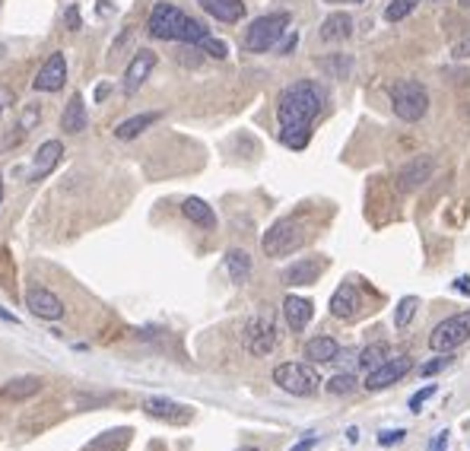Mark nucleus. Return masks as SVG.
I'll list each match as a JSON object with an SVG mask.
<instances>
[{"label":"nucleus","mask_w":470,"mask_h":451,"mask_svg":"<svg viewBox=\"0 0 470 451\" xmlns=\"http://www.w3.org/2000/svg\"><path fill=\"white\" fill-rule=\"evenodd\" d=\"M325 108V92L311 80H296L280 92L277 102V121H280V140L290 150H305L311 137V121Z\"/></svg>","instance_id":"f257e3e1"},{"label":"nucleus","mask_w":470,"mask_h":451,"mask_svg":"<svg viewBox=\"0 0 470 451\" xmlns=\"http://www.w3.org/2000/svg\"><path fill=\"white\" fill-rule=\"evenodd\" d=\"M391 356V350H387V343H369L366 350L359 353V366L366 368V372H372L375 366H381V362Z\"/></svg>","instance_id":"bb28decb"},{"label":"nucleus","mask_w":470,"mask_h":451,"mask_svg":"<svg viewBox=\"0 0 470 451\" xmlns=\"http://www.w3.org/2000/svg\"><path fill=\"white\" fill-rule=\"evenodd\" d=\"M451 362H455V356H448V353H439L432 362H426V366H420V375H426V378H429V375H439V372H445V368H448Z\"/></svg>","instance_id":"2f4dec72"},{"label":"nucleus","mask_w":470,"mask_h":451,"mask_svg":"<svg viewBox=\"0 0 470 451\" xmlns=\"http://www.w3.org/2000/svg\"><path fill=\"white\" fill-rule=\"evenodd\" d=\"M416 308H420V299H416V296H404L401 302H397V308H394V327H397V331H404V327L413 321Z\"/></svg>","instance_id":"cd10ccee"},{"label":"nucleus","mask_w":470,"mask_h":451,"mask_svg":"<svg viewBox=\"0 0 470 451\" xmlns=\"http://www.w3.org/2000/svg\"><path fill=\"white\" fill-rule=\"evenodd\" d=\"M45 388L42 375H20V378H10L3 388H0V397L3 401H26V397H35Z\"/></svg>","instance_id":"f3484780"},{"label":"nucleus","mask_w":470,"mask_h":451,"mask_svg":"<svg viewBox=\"0 0 470 451\" xmlns=\"http://www.w3.org/2000/svg\"><path fill=\"white\" fill-rule=\"evenodd\" d=\"M445 442H448V432H439V436L432 438V445H429V451H442Z\"/></svg>","instance_id":"4c0bfd02"},{"label":"nucleus","mask_w":470,"mask_h":451,"mask_svg":"<svg viewBox=\"0 0 470 451\" xmlns=\"http://www.w3.org/2000/svg\"><path fill=\"white\" fill-rule=\"evenodd\" d=\"M391 108L401 121H422L429 111V90L416 80H397L391 86Z\"/></svg>","instance_id":"20e7f679"},{"label":"nucleus","mask_w":470,"mask_h":451,"mask_svg":"<svg viewBox=\"0 0 470 451\" xmlns=\"http://www.w3.org/2000/svg\"><path fill=\"white\" fill-rule=\"evenodd\" d=\"M346 438H350V442H359V429H346Z\"/></svg>","instance_id":"a19ab883"},{"label":"nucleus","mask_w":470,"mask_h":451,"mask_svg":"<svg viewBox=\"0 0 470 451\" xmlns=\"http://www.w3.org/2000/svg\"><path fill=\"white\" fill-rule=\"evenodd\" d=\"M432 172H436V159L432 156H416L397 172V185H401V191H416L420 185H426L432 178Z\"/></svg>","instance_id":"ddd939ff"},{"label":"nucleus","mask_w":470,"mask_h":451,"mask_svg":"<svg viewBox=\"0 0 470 451\" xmlns=\"http://www.w3.org/2000/svg\"><path fill=\"white\" fill-rule=\"evenodd\" d=\"M292 48H296V32H292L290 38H286V42H283V48H280V55H290Z\"/></svg>","instance_id":"58836bf2"},{"label":"nucleus","mask_w":470,"mask_h":451,"mask_svg":"<svg viewBox=\"0 0 470 451\" xmlns=\"http://www.w3.org/2000/svg\"><path fill=\"white\" fill-rule=\"evenodd\" d=\"M273 385L292 397H315L321 388V378L311 362H280L273 368Z\"/></svg>","instance_id":"7ed1b4c3"},{"label":"nucleus","mask_w":470,"mask_h":451,"mask_svg":"<svg viewBox=\"0 0 470 451\" xmlns=\"http://www.w3.org/2000/svg\"><path fill=\"white\" fill-rule=\"evenodd\" d=\"M404 436H407L404 429H387V432H381V436H378V445H385V448H387V445H397V442H404Z\"/></svg>","instance_id":"72a5a7b5"},{"label":"nucleus","mask_w":470,"mask_h":451,"mask_svg":"<svg viewBox=\"0 0 470 451\" xmlns=\"http://www.w3.org/2000/svg\"><path fill=\"white\" fill-rule=\"evenodd\" d=\"M197 3L220 22H238L245 16V0H197Z\"/></svg>","instance_id":"4be33fe9"},{"label":"nucleus","mask_w":470,"mask_h":451,"mask_svg":"<svg viewBox=\"0 0 470 451\" xmlns=\"http://www.w3.org/2000/svg\"><path fill=\"white\" fill-rule=\"evenodd\" d=\"M436 391H439L436 385H426V388H422V391H416V394L410 397V410H413V413H420V410H422V403H426L429 397L436 394Z\"/></svg>","instance_id":"473e14b6"},{"label":"nucleus","mask_w":470,"mask_h":451,"mask_svg":"<svg viewBox=\"0 0 470 451\" xmlns=\"http://www.w3.org/2000/svg\"><path fill=\"white\" fill-rule=\"evenodd\" d=\"M197 48H204L210 57H216V61H222V57H229V48H226V42H220V38H213V35H204L201 42H197Z\"/></svg>","instance_id":"7c9ffc66"},{"label":"nucleus","mask_w":470,"mask_h":451,"mask_svg":"<svg viewBox=\"0 0 470 451\" xmlns=\"http://www.w3.org/2000/svg\"><path fill=\"white\" fill-rule=\"evenodd\" d=\"M64 156V143L61 140H48V143H42L38 146V153H35V169H32V175L29 178H45V175L55 169V162Z\"/></svg>","instance_id":"5701e85b"},{"label":"nucleus","mask_w":470,"mask_h":451,"mask_svg":"<svg viewBox=\"0 0 470 451\" xmlns=\"http://www.w3.org/2000/svg\"><path fill=\"white\" fill-rule=\"evenodd\" d=\"M286 32H290V13L257 16V20L248 26V32H245V51L264 55V51L273 48V45H277Z\"/></svg>","instance_id":"423d86ee"},{"label":"nucleus","mask_w":470,"mask_h":451,"mask_svg":"<svg viewBox=\"0 0 470 451\" xmlns=\"http://www.w3.org/2000/svg\"><path fill=\"white\" fill-rule=\"evenodd\" d=\"M108 92H111V86H108V83L96 86V99H99V102H102V99H105V96H108Z\"/></svg>","instance_id":"ea45409f"},{"label":"nucleus","mask_w":470,"mask_h":451,"mask_svg":"<svg viewBox=\"0 0 470 451\" xmlns=\"http://www.w3.org/2000/svg\"><path fill=\"white\" fill-rule=\"evenodd\" d=\"M152 67H156V55L152 51H137V55L131 57V64H127V70H124V80H121V90L124 92H137L140 86L150 80V73H152Z\"/></svg>","instance_id":"f8f14e48"},{"label":"nucleus","mask_w":470,"mask_h":451,"mask_svg":"<svg viewBox=\"0 0 470 451\" xmlns=\"http://www.w3.org/2000/svg\"><path fill=\"white\" fill-rule=\"evenodd\" d=\"M238 451H261V448H238Z\"/></svg>","instance_id":"a18cd8bd"},{"label":"nucleus","mask_w":470,"mask_h":451,"mask_svg":"<svg viewBox=\"0 0 470 451\" xmlns=\"http://www.w3.org/2000/svg\"><path fill=\"white\" fill-rule=\"evenodd\" d=\"M181 213H185V220H191L194 226H201V229H207V232L216 229V213H213V207H210L204 197H185Z\"/></svg>","instance_id":"aec40b11"},{"label":"nucleus","mask_w":470,"mask_h":451,"mask_svg":"<svg viewBox=\"0 0 470 451\" xmlns=\"http://www.w3.org/2000/svg\"><path fill=\"white\" fill-rule=\"evenodd\" d=\"M315 445H318V436H308V438H302V442H296V445H292L290 451H311Z\"/></svg>","instance_id":"e433bc0d"},{"label":"nucleus","mask_w":470,"mask_h":451,"mask_svg":"<svg viewBox=\"0 0 470 451\" xmlns=\"http://www.w3.org/2000/svg\"><path fill=\"white\" fill-rule=\"evenodd\" d=\"M162 118V111H143V115H131V118H124V121H118L115 124V137L118 140H134V137H140L143 131H150L156 121Z\"/></svg>","instance_id":"6ab92c4d"},{"label":"nucleus","mask_w":470,"mask_h":451,"mask_svg":"<svg viewBox=\"0 0 470 451\" xmlns=\"http://www.w3.org/2000/svg\"><path fill=\"white\" fill-rule=\"evenodd\" d=\"M26 306L32 315H38V318L45 321H61L64 318V302L55 296L51 289H45V286H29L26 289Z\"/></svg>","instance_id":"9b49d317"},{"label":"nucleus","mask_w":470,"mask_h":451,"mask_svg":"<svg viewBox=\"0 0 470 451\" xmlns=\"http://www.w3.org/2000/svg\"><path fill=\"white\" fill-rule=\"evenodd\" d=\"M302 245H305V226L299 220H292V216L277 220L261 238L264 255H270V257H286L292 251H299Z\"/></svg>","instance_id":"39448f33"},{"label":"nucleus","mask_w":470,"mask_h":451,"mask_svg":"<svg viewBox=\"0 0 470 451\" xmlns=\"http://www.w3.org/2000/svg\"><path fill=\"white\" fill-rule=\"evenodd\" d=\"M61 131H67V134H80V131H86V102H83L80 96H73L67 105H64Z\"/></svg>","instance_id":"a878e982"},{"label":"nucleus","mask_w":470,"mask_h":451,"mask_svg":"<svg viewBox=\"0 0 470 451\" xmlns=\"http://www.w3.org/2000/svg\"><path fill=\"white\" fill-rule=\"evenodd\" d=\"M413 368V359L407 353H397V356H387L381 366H375L372 372H366V388L369 391H381V388H391L404 378V375Z\"/></svg>","instance_id":"1a4fd4ad"},{"label":"nucleus","mask_w":470,"mask_h":451,"mask_svg":"<svg viewBox=\"0 0 470 451\" xmlns=\"http://www.w3.org/2000/svg\"><path fill=\"white\" fill-rule=\"evenodd\" d=\"M146 32L152 38H162V42H187V45H197L204 35H210L194 16H187L185 10H178L169 0L152 7V13L146 16Z\"/></svg>","instance_id":"f03ea898"},{"label":"nucleus","mask_w":470,"mask_h":451,"mask_svg":"<svg viewBox=\"0 0 470 451\" xmlns=\"http://www.w3.org/2000/svg\"><path fill=\"white\" fill-rule=\"evenodd\" d=\"M13 102H16V92L10 90V86H3V83H0V111H7Z\"/></svg>","instance_id":"f704fd0d"},{"label":"nucleus","mask_w":470,"mask_h":451,"mask_svg":"<svg viewBox=\"0 0 470 451\" xmlns=\"http://www.w3.org/2000/svg\"><path fill=\"white\" fill-rule=\"evenodd\" d=\"M143 410H146V417L162 420V423H185V420L191 417V410L175 403V401H169V397H146Z\"/></svg>","instance_id":"dca6fc26"},{"label":"nucleus","mask_w":470,"mask_h":451,"mask_svg":"<svg viewBox=\"0 0 470 451\" xmlns=\"http://www.w3.org/2000/svg\"><path fill=\"white\" fill-rule=\"evenodd\" d=\"M0 203H3V181H0Z\"/></svg>","instance_id":"c03bdc74"},{"label":"nucleus","mask_w":470,"mask_h":451,"mask_svg":"<svg viewBox=\"0 0 470 451\" xmlns=\"http://www.w3.org/2000/svg\"><path fill=\"white\" fill-rule=\"evenodd\" d=\"M359 308H362V299H359V292H356V286L340 283L337 292L331 296V315L337 321H352L359 315Z\"/></svg>","instance_id":"4468645a"},{"label":"nucleus","mask_w":470,"mask_h":451,"mask_svg":"<svg viewBox=\"0 0 470 451\" xmlns=\"http://www.w3.org/2000/svg\"><path fill=\"white\" fill-rule=\"evenodd\" d=\"M64 83H67V57H64L61 51H55V55L38 67V73H35V80H32V90L57 92V90H64Z\"/></svg>","instance_id":"9d476101"},{"label":"nucleus","mask_w":470,"mask_h":451,"mask_svg":"<svg viewBox=\"0 0 470 451\" xmlns=\"http://www.w3.org/2000/svg\"><path fill=\"white\" fill-rule=\"evenodd\" d=\"M283 315H286V324H290L292 331H305L311 315H315V306L302 296H286L283 299Z\"/></svg>","instance_id":"a211bd4d"},{"label":"nucleus","mask_w":470,"mask_h":451,"mask_svg":"<svg viewBox=\"0 0 470 451\" xmlns=\"http://www.w3.org/2000/svg\"><path fill=\"white\" fill-rule=\"evenodd\" d=\"M226 271H229V280H232V283L245 286L251 280V255L242 248L226 251Z\"/></svg>","instance_id":"393cba45"},{"label":"nucleus","mask_w":470,"mask_h":451,"mask_svg":"<svg viewBox=\"0 0 470 451\" xmlns=\"http://www.w3.org/2000/svg\"><path fill=\"white\" fill-rule=\"evenodd\" d=\"M352 29H356V22H352L350 13H331L321 22V38L325 42H343L352 35Z\"/></svg>","instance_id":"b1692460"},{"label":"nucleus","mask_w":470,"mask_h":451,"mask_svg":"<svg viewBox=\"0 0 470 451\" xmlns=\"http://www.w3.org/2000/svg\"><path fill=\"white\" fill-rule=\"evenodd\" d=\"M416 3H420V0H391V3L385 7V20H387V22L407 20V16L416 10Z\"/></svg>","instance_id":"c85d7f7f"},{"label":"nucleus","mask_w":470,"mask_h":451,"mask_svg":"<svg viewBox=\"0 0 470 451\" xmlns=\"http://www.w3.org/2000/svg\"><path fill=\"white\" fill-rule=\"evenodd\" d=\"M337 356H340V343L334 341V337H311V341L305 343V359H308L311 366L337 362Z\"/></svg>","instance_id":"412c9836"},{"label":"nucleus","mask_w":470,"mask_h":451,"mask_svg":"<svg viewBox=\"0 0 470 451\" xmlns=\"http://www.w3.org/2000/svg\"><path fill=\"white\" fill-rule=\"evenodd\" d=\"M467 341H470V308L439 321L432 327V334H429V347L436 350V353H451V350L464 347Z\"/></svg>","instance_id":"0eeeda50"},{"label":"nucleus","mask_w":470,"mask_h":451,"mask_svg":"<svg viewBox=\"0 0 470 451\" xmlns=\"http://www.w3.org/2000/svg\"><path fill=\"white\" fill-rule=\"evenodd\" d=\"M0 318H3V321H10V324H16V318H13L10 312H3V308H0Z\"/></svg>","instance_id":"79ce46f5"},{"label":"nucleus","mask_w":470,"mask_h":451,"mask_svg":"<svg viewBox=\"0 0 470 451\" xmlns=\"http://www.w3.org/2000/svg\"><path fill=\"white\" fill-rule=\"evenodd\" d=\"M327 3H366V0H327Z\"/></svg>","instance_id":"37998d69"},{"label":"nucleus","mask_w":470,"mask_h":451,"mask_svg":"<svg viewBox=\"0 0 470 451\" xmlns=\"http://www.w3.org/2000/svg\"><path fill=\"white\" fill-rule=\"evenodd\" d=\"M242 341H245V350H248L251 356L273 353V347H277V324H273V318H270V315L251 318L248 324H245Z\"/></svg>","instance_id":"6e6552de"},{"label":"nucleus","mask_w":470,"mask_h":451,"mask_svg":"<svg viewBox=\"0 0 470 451\" xmlns=\"http://www.w3.org/2000/svg\"><path fill=\"white\" fill-rule=\"evenodd\" d=\"M327 391H331V394H352V391H356V375H350V372H343V375H334L331 382L325 385Z\"/></svg>","instance_id":"c756f323"},{"label":"nucleus","mask_w":470,"mask_h":451,"mask_svg":"<svg viewBox=\"0 0 470 451\" xmlns=\"http://www.w3.org/2000/svg\"><path fill=\"white\" fill-rule=\"evenodd\" d=\"M327 261H318V257H302L296 264H290L283 271V283L286 286H311L315 280L325 273Z\"/></svg>","instance_id":"2eb2a0df"},{"label":"nucleus","mask_w":470,"mask_h":451,"mask_svg":"<svg viewBox=\"0 0 470 451\" xmlns=\"http://www.w3.org/2000/svg\"><path fill=\"white\" fill-rule=\"evenodd\" d=\"M64 26H67L70 32H76V29H80V10H76V7H70L67 13H64Z\"/></svg>","instance_id":"c9c22d12"}]
</instances>
